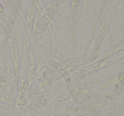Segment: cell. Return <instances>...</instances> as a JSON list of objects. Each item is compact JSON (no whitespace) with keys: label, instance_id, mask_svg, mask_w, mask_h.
Wrapping results in <instances>:
<instances>
[{"label":"cell","instance_id":"1","mask_svg":"<svg viewBox=\"0 0 124 116\" xmlns=\"http://www.w3.org/2000/svg\"><path fill=\"white\" fill-rule=\"evenodd\" d=\"M123 57H124V50H122V51H119V52H117V53H116L115 55H113L111 57H108L103 61H100L99 62L94 63V64L90 65L89 67H85L82 71H83L84 74H88V73H91V72L97 71V70L102 69V68H104V67L111 66V64L115 63L116 62H117V61L121 60V59Z\"/></svg>","mask_w":124,"mask_h":116},{"label":"cell","instance_id":"2","mask_svg":"<svg viewBox=\"0 0 124 116\" xmlns=\"http://www.w3.org/2000/svg\"><path fill=\"white\" fill-rule=\"evenodd\" d=\"M4 11V8H3V6L1 4H0V12H3Z\"/></svg>","mask_w":124,"mask_h":116},{"label":"cell","instance_id":"3","mask_svg":"<svg viewBox=\"0 0 124 116\" xmlns=\"http://www.w3.org/2000/svg\"><path fill=\"white\" fill-rule=\"evenodd\" d=\"M124 111V106H122V108H121V109H119V112H122Z\"/></svg>","mask_w":124,"mask_h":116},{"label":"cell","instance_id":"4","mask_svg":"<svg viewBox=\"0 0 124 116\" xmlns=\"http://www.w3.org/2000/svg\"><path fill=\"white\" fill-rule=\"evenodd\" d=\"M122 72H124V64H123V66H122Z\"/></svg>","mask_w":124,"mask_h":116},{"label":"cell","instance_id":"5","mask_svg":"<svg viewBox=\"0 0 124 116\" xmlns=\"http://www.w3.org/2000/svg\"><path fill=\"white\" fill-rule=\"evenodd\" d=\"M122 80H124V79H122Z\"/></svg>","mask_w":124,"mask_h":116}]
</instances>
